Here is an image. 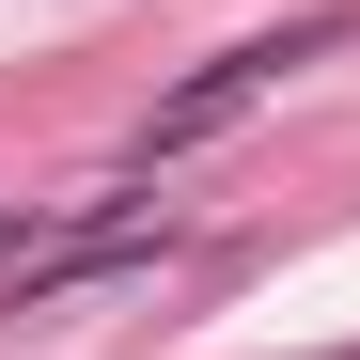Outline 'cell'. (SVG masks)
Returning a JSON list of instances; mask_svg holds the SVG:
<instances>
[{"mask_svg": "<svg viewBox=\"0 0 360 360\" xmlns=\"http://www.w3.org/2000/svg\"><path fill=\"white\" fill-rule=\"evenodd\" d=\"M360 16H345V0H314V16H282V32H251V47H219V63L188 79V94H157L141 110V141H126V172H157V157H188V141H219L235 126V110H266L297 63H314V47H345Z\"/></svg>", "mask_w": 360, "mask_h": 360, "instance_id": "6da1fadb", "label": "cell"}]
</instances>
